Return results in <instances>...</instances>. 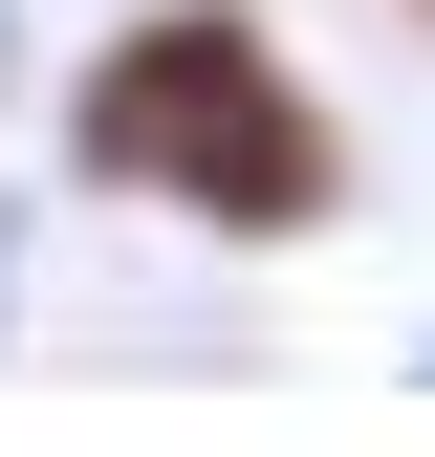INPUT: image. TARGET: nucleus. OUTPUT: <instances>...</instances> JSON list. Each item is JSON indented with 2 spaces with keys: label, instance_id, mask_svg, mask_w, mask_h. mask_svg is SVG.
I'll return each instance as SVG.
<instances>
[{
  "label": "nucleus",
  "instance_id": "obj_1",
  "mask_svg": "<svg viewBox=\"0 0 435 457\" xmlns=\"http://www.w3.org/2000/svg\"><path fill=\"white\" fill-rule=\"evenodd\" d=\"M66 153H87L109 196L218 218V240H305V218L349 196V131L305 109V66L240 22V0H175V22H131V44L66 87Z\"/></svg>",
  "mask_w": 435,
  "mask_h": 457
}]
</instances>
